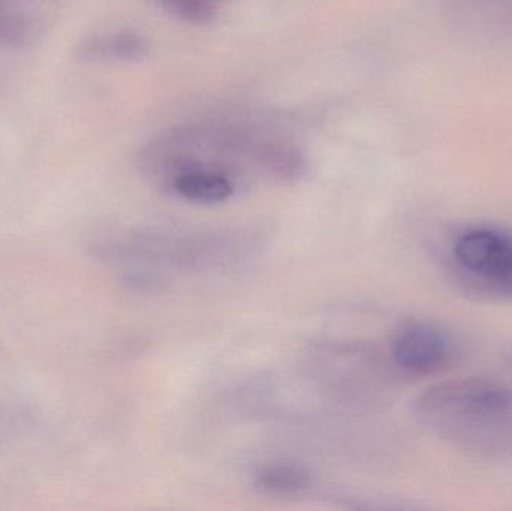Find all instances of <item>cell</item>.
Segmentation results:
<instances>
[{
    "mask_svg": "<svg viewBox=\"0 0 512 511\" xmlns=\"http://www.w3.org/2000/svg\"><path fill=\"white\" fill-rule=\"evenodd\" d=\"M258 167L279 183H297L306 177L309 162L300 147L286 141H268L256 149Z\"/></svg>",
    "mask_w": 512,
    "mask_h": 511,
    "instance_id": "7",
    "label": "cell"
},
{
    "mask_svg": "<svg viewBox=\"0 0 512 511\" xmlns=\"http://www.w3.org/2000/svg\"><path fill=\"white\" fill-rule=\"evenodd\" d=\"M149 54L150 42L129 30L96 33L75 48L77 59L87 63L141 62Z\"/></svg>",
    "mask_w": 512,
    "mask_h": 511,
    "instance_id": "5",
    "label": "cell"
},
{
    "mask_svg": "<svg viewBox=\"0 0 512 511\" xmlns=\"http://www.w3.org/2000/svg\"><path fill=\"white\" fill-rule=\"evenodd\" d=\"M258 246L245 230L132 231L99 245L102 258L122 269L126 281L153 285L158 270L213 272L246 261Z\"/></svg>",
    "mask_w": 512,
    "mask_h": 511,
    "instance_id": "1",
    "label": "cell"
},
{
    "mask_svg": "<svg viewBox=\"0 0 512 511\" xmlns=\"http://www.w3.org/2000/svg\"><path fill=\"white\" fill-rule=\"evenodd\" d=\"M167 186L183 200L203 206L225 203L236 192L233 177L207 167L182 171Z\"/></svg>",
    "mask_w": 512,
    "mask_h": 511,
    "instance_id": "6",
    "label": "cell"
},
{
    "mask_svg": "<svg viewBox=\"0 0 512 511\" xmlns=\"http://www.w3.org/2000/svg\"><path fill=\"white\" fill-rule=\"evenodd\" d=\"M42 23L20 0H0V45L26 47L41 35Z\"/></svg>",
    "mask_w": 512,
    "mask_h": 511,
    "instance_id": "9",
    "label": "cell"
},
{
    "mask_svg": "<svg viewBox=\"0 0 512 511\" xmlns=\"http://www.w3.org/2000/svg\"><path fill=\"white\" fill-rule=\"evenodd\" d=\"M255 489L271 497H291L312 486V474L297 464H267L259 467L252 477Z\"/></svg>",
    "mask_w": 512,
    "mask_h": 511,
    "instance_id": "8",
    "label": "cell"
},
{
    "mask_svg": "<svg viewBox=\"0 0 512 511\" xmlns=\"http://www.w3.org/2000/svg\"><path fill=\"white\" fill-rule=\"evenodd\" d=\"M454 260L465 273L512 296V236L495 228H472L457 237Z\"/></svg>",
    "mask_w": 512,
    "mask_h": 511,
    "instance_id": "3",
    "label": "cell"
},
{
    "mask_svg": "<svg viewBox=\"0 0 512 511\" xmlns=\"http://www.w3.org/2000/svg\"><path fill=\"white\" fill-rule=\"evenodd\" d=\"M421 422L439 431H484L498 428L512 416V393L481 380L439 384L418 398Z\"/></svg>",
    "mask_w": 512,
    "mask_h": 511,
    "instance_id": "2",
    "label": "cell"
},
{
    "mask_svg": "<svg viewBox=\"0 0 512 511\" xmlns=\"http://www.w3.org/2000/svg\"><path fill=\"white\" fill-rule=\"evenodd\" d=\"M165 12L183 23L206 26L218 17V8L210 0H152Z\"/></svg>",
    "mask_w": 512,
    "mask_h": 511,
    "instance_id": "10",
    "label": "cell"
},
{
    "mask_svg": "<svg viewBox=\"0 0 512 511\" xmlns=\"http://www.w3.org/2000/svg\"><path fill=\"white\" fill-rule=\"evenodd\" d=\"M394 363L409 374H429L444 365L450 354V342L441 330L429 324L403 327L391 345Z\"/></svg>",
    "mask_w": 512,
    "mask_h": 511,
    "instance_id": "4",
    "label": "cell"
}]
</instances>
